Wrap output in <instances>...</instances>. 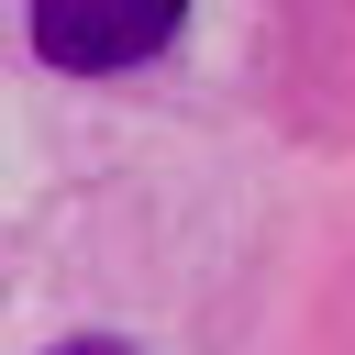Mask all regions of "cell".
Returning a JSON list of instances; mask_svg holds the SVG:
<instances>
[{
	"instance_id": "obj_1",
	"label": "cell",
	"mask_w": 355,
	"mask_h": 355,
	"mask_svg": "<svg viewBox=\"0 0 355 355\" xmlns=\"http://www.w3.org/2000/svg\"><path fill=\"white\" fill-rule=\"evenodd\" d=\"M189 22V0H33V55L67 78H122L144 55H166Z\"/></svg>"
},
{
	"instance_id": "obj_2",
	"label": "cell",
	"mask_w": 355,
	"mask_h": 355,
	"mask_svg": "<svg viewBox=\"0 0 355 355\" xmlns=\"http://www.w3.org/2000/svg\"><path fill=\"white\" fill-rule=\"evenodd\" d=\"M55 355H133L122 333H78V344H55Z\"/></svg>"
}]
</instances>
